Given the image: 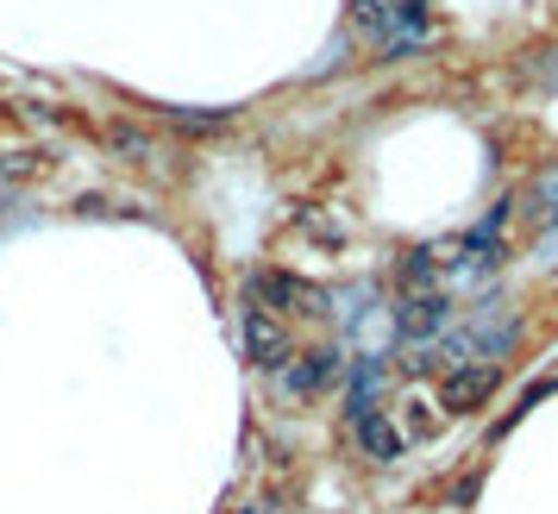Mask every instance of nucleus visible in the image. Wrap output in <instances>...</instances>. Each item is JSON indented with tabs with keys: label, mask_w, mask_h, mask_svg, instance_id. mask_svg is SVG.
Listing matches in <instances>:
<instances>
[{
	"label": "nucleus",
	"mask_w": 558,
	"mask_h": 514,
	"mask_svg": "<svg viewBox=\"0 0 558 514\" xmlns=\"http://www.w3.org/2000/svg\"><path fill=\"white\" fill-rule=\"evenodd\" d=\"M245 514H282V509H270V502H257V509H245Z\"/></svg>",
	"instance_id": "8"
},
{
	"label": "nucleus",
	"mask_w": 558,
	"mask_h": 514,
	"mask_svg": "<svg viewBox=\"0 0 558 514\" xmlns=\"http://www.w3.org/2000/svg\"><path fill=\"white\" fill-rule=\"evenodd\" d=\"M245 358L257 370H282V364L295 358V345H289V320L270 308H252L245 314Z\"/></svg>",
	"instance_id": "3"
},
{
	"label": "nucleus",
	"mask_w": 558,
	"mask_h": 514,
	"mask_svg": "<svg viewBox=\"0 0 558 514\" xmlns=\"http://www.w3.org/2000/svg\"><path fill=\"white\" fill-rule=\"evenodd\" d=\"M496 383H502V370H452V377H439L433 383V395H439V414L452 420V414H477L489 395H496Z\"/></svg>",
	"instance_id": "6"
},
{
	"label": "nucleus",
	"mask_w": 558,
	"mask_h": 514,
	"mask_svg": "<svg viewBox=\"0 0 558 514\" xmlns=\"http://www.w3.org/2000/svg\"><path fill=\"white\" fill-rule=\"evenodd\" d=\"M339 370H345V358H339L332 345H314V352H295V358L282 364V370H270V377H277V389L289 402H314Z\"/></svg>",
	"instance_id": "2"
},
{
	"label": "nucleus",
	"mask_w": 558,
	"mask_h": 514,
	"mask_svg": "<svg viewBox=\"0 0 558 514\" xmlns=\"http://www.w3.org/2000/svg\"><path fill=\"white\" fill-rule=\"evenodd\" d=\"M514 213H521L533 232H558V157L539 163V170L514 188Z\"/></svg>",
	"instance_id": "4"
},
{
	"label": "nucleus",
	"mask_w": 558,
	"mask_h": 514,
	"mask_svg": "<svg viewBox=\"0 0 558 514\" xmlns=\"http://www.w3.org/2000/svg\"><path fill=\"white\" fill-rule=\"evenodd\" d=\"M352 26L377 57H414L433 38L421 0H352Z\"/></svg>",
	"instance_id": "1"
},
{
	"label": "nucleus",
	"mask_w": 558,
	"mask_h": 514,
	"mask_svg": "<svg viewBox=\"0 0 558 514\" xmlns=\"http://www.w3.org/2000/svg\"><path fill=\"white\" fill-rule=\"evenodd\" d=\"M32 170H38V157H0V201H7V195L32 176Z\"/></svg>",
	"instance_id": "7"
},
{
	"label": "nucleus",
	"mask_w": 558,
	"mask_h": 514,
	"mask_svg": "<svg viewBox=\"0 0 558 514\" xmlns=\"http://www.w3.org/2000/svg\"><path fill=\"white\" fill-rule=\"evenodd\" d=\"M352 439H357V452H364L371 464H396L408 445H414V439H408V427H402V414H389V408L352 420Z\"/></svg>",
	"instance_id": "5"
}]
</instances>
